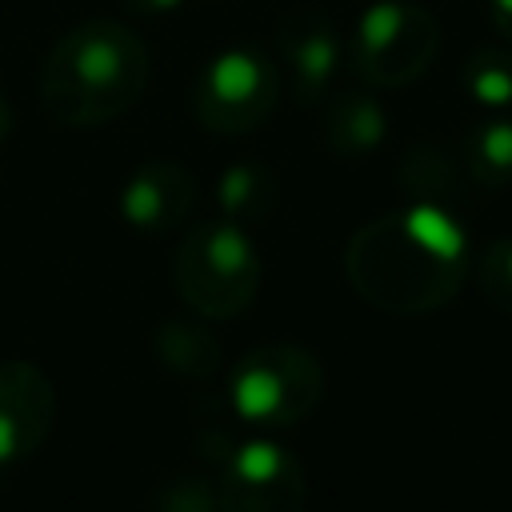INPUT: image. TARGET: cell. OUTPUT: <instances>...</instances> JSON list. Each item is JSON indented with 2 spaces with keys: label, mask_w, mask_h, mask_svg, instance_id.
Here are the masks:
<instances>
[{
  "label": "cell",
  "mask_w": 512,
  "mask_h": 512,
  "mask_svg": "<svg viewBox=\"0 0 512 512\" xmlns=\"http://www.w3.org/2000/svg\"><path fill=\"white\" fill-rule=\"evenodd\" d=\"M220 508L232 512H288L308 500L304 464L276 440H244L224 456L216 480Z\"/></svg>",
  "instance_id": "52a82bcc"
},
{
  "label": "cell",
  "mask_w": 512,
  "mask_h": 512,
  "mask_svg": "<svg viewBox=\"0 0 512 512\" xmlns=\"http://www.w3.org/2000/svg\"><path fill=\"white\" fill-rule=\"evenodd\" d=\"M440 52V24L424 4L380 0L360 12L352 60L376 88H404L428 72Z\"/></svg>",
  "instance_id": "5b68a950"
},
{
  "label": "cell",
  "mask_w": 512,
  "mask_h": 512,
  "mask_svg": "<svg viewBox=\"0 0 512 512\" xmlns=\"http://www.w3.org/2000/svg\"><path fill=\"white\" fill-rule=\"evenodd\" d=\"M152 348H156V360L176 372V376H188V380H204L220 368V340L216 332L208 328L204 316L196 320H164L152 336Z\"/></svg>",
  "instance_id": "4fadbf2b"
},
{
  "label": "cell",
  "mask_w": 512,
  "mask_h": 512,
  "mask_svg": "<svg viewBox=\"0 0 512 512\" xmlns=\"http://www.w3.org/2000/svg\"><path fill=\"white\" fill-rule=\"evenodd\" d=\"M464 168L480 188H504L512 180V120H484L464 140Z\"/></svg>",
  "instance_id": "9a60e30c"
},
{
  "label": "cell",
  "mask_w": 512,
  "mask_h": 512,
  "mask_svg": "<svg viewBox=\"0 0 512 512\" xmlns=\"http://www.w3.org/2000/svg\"><path fill=\"white\" fill-rule=\"evenodd\" d=\"M8 128H12V108H8V100H4V92H0V140L8 136Z\"/></svg>",
  "instance_id": "44dd1931"
},
{
  "label": "cell",
  "mask_w": 512,
  "mask_h": 512,
  "mask_svg": "<svg viewBox=\"0 0 512 512\" xmlns=\"http://www.w3.org/2000/svg\"><path fill=\"white\" fill-rule=\"evenodd\" d=\"M276 200H280V184L264 164H232L216 184L220 216L240 228L268 220L276 212Z\"/></svg>",
  "instance_id": "5bb4252c"
},
{
  "label": "cell",
  "mask_w": 512,
  "mask_h": 512,
  "mask_svg": "<svg viewBox=\"0 0 512 512\" xmlns=\"http://www.w3.org/2000/svg\"><path fill=\"white\" fill-rule=\"evenodd\" d=\"M152 76L148 44L116 20L68 28L40 64V100L68 128H96L140 104Z\"/></svg>",
  "instance_id": "7a4b0ae2"
},
{
  "label": "cell",
  "mask_w": 512,
  "mask_h": 512,
  "mask_svg": "<svg viewBox=\"0 0 512 512\" xmlns=\"http://www.w3.org/2000/svg\"><path fill=\"white\" fill-rule=\"evenodd\" d=\"M276 68L256 48H224L192 84V116L220 136L260 128L276 108Z\"/></svg>",
  "instance_id": "8992f818"
},
{
  "label": "cell",
  "mask_w": 512,
  "mask_h": 512,
  "mask_svg": "<svg viewBox=\"0 0 512 512\" xmlns=\"http://www.w3.org/2000/svg\"><path fill=\"white\" fill-rule=\"evenodd\" d=\"M476 276H480L484 296H488L500 312L512 316V236H500V240H492V244L484 248Z\"/></svg>",
  "instance_id": "e0dca14e"
},
{
  "label": "cell",
  "mask_w": 512,
  "mask_h": 512,
  "mask_svg": "<svg viewBox=\"0 0 512 512\" xmlns=\"http://www.w3.org/2000/svg\"><path fill=\"white\" fill-rule=\"evenodd\" d=\"M460 180H464L460 164L440 144H432V140L412 144L404 152L400 168H396V184L404 188V196L412 204H440V208H448V204L460 200Z\"/></svg>",
  "instance_id": "7c38bea8"
},
{
  "label": "cell",
  "mask_w": 512,
  "mask_h": 512,
  "mask_svg": "<svg viewBox=\"0 0 512 512\" xmlns=\"http://www.w3.org/2000/svg\"><path fill=\"white\" fill-rule=\"evenodd\" d=\"M172 284L180 300L204 320L240 316L260 292V252L248 228L224 216L188 224L176 244Z\"/></svg>",
  "instance_id": "3957f363"
},
{
  "label": "cell",
  "mask_w": 512,
  "mask_h": 512,
  "mask_svg": "<svg viewBox=\"0 0 512 512\" xmlns=\"http://www.w3.org/2000/svg\"><path fill=\"white\" fill-rule=\"evenodd\" d=\"M388 132V116L376 96L368 92H340L328 100V124H324V144L332 156L360 160L380 148Z\"/></svg>",
  "instance_id": "8fae6325"
},
{
  "label": "cell",
  "mask_w": 512,
  "mask_h": 512,
  "mask_svg": "<svg viewBox=\"0 0 512 512\" xmlns=\"http://www.w3.org/2000/svg\"><path fill=\"white\" fill-rule=\"evenodd\" d=\"M56 420L52 380L32 360H0V472L40 452Z\"/></svg>",
  "instance_id": "ba28073f"
},
{
  "label": "cell",
  "mask_w": 512,
  "mask_h": 512,
  "mask_svg": "<svg viewBox=\"0 0 512 512\" xmlns=\"http://www.w3.org/2000/svg\"><path fill=\"white\" fill-rule=\"evenodd\" d=\"M196 204V180L184 164L176 160H148L128 176L120 188V216L136 232H172L188 220Z\"/></svg>",
  "instance_id": "30bf717a"
},
{
  "label": "cell",
  "mask_w": 512,
  "mask_h": 512,
  "mask_svg": "<svg viewBox=\"0 0 512 512\" xmlns=\"http://www.w3.org/2000/svg\"><path fill=\"white\" fill-rule=\"evenodd\" d=\"M232 408L256 428H288L316 412L324 368L300 344H260L232 372Z\"/></svg>",
  "instance_id": "277c9868"
},
{
  "label": "cell",
  "mask_w": 512,
  "mask_h": 512,
  "mask_svg": "<svg viewBox=\"0 0 512 512\" xmlns=\"http://www.w3.org/2000/svg\"><path fill=\"white\" fill-rule=\"evenodd\" d=\"M352 288L380 312L424 316L444 308L468 276V236L452 208L408 204L364 224L344 252Z\"/></svg>",
  "instance_id": "6da1fadb"
},
{
  "label": "cell",
  "mask_w": 512,
  "mask_h": 512,
  "mask_svg": "<svg viewBox=\"0 0 512 512\" xmlns=\"http://www.w3.org/2000/svg\"><path fill=\"white\" fill-rule=\"evenodd\" d=\"M276 48L288 68V84L296 104H320L332 92L340 40L328 16L312 8H296L276 24Z\"/></svg>",
  "instance_id": "9c48e42d"
},
{
  "label": "cell",
  "mask_w": 512,
  "mask_h": 512,
  "mask_svg": "<svg viewBox=\"0 0 512 512\" xmlns=\"http://www.w3.org/2000/svg\"><path fill=\"white\" fill-rule=\"evenodd\" d=\"M460 84L484 108H508L512 104V48H500V44L476 48L460 68Z\"/></svg>",
  "instance_id": "2e32d148"
},
{
  "label": "cell",
  "mask_w": 512,
  "mask_h": 512,
  "mask_svg": "<svg viewBox=\"0 0 512 512\" xmlns=\"http://www.w3.org/2000/svg\"><path fill=\"white\" fill-rule=\"evenodd\" d=\"M184 0H120L124 12L132 16H164V12H176Z\"/></svg>",
  "instance_id": "d6986e66"
},
{
  "label": "cell",
  "mask_w": 512,
  "mask_h": 512,
  "mask_svg": "<svg viewBox=\"0 0 512 512\" xmlns=\"http://www.w3.org/2000/svg\"><path fill=\"white\" fill-rule=\"evenodd\" d=\"M492 20H496V32L512 44V0H492Z\"/></svg>",
  "instance_id": "ffe728a7"
},
{
  "label": "cell",
  "mask_w": 512,
  "mask_h": 512,
  "mask_svg": "<svg viewBox=\"0 0 512 512\" xmlns=\"http://www.w3.org/2000/svg\"><path fill=\"white\" fill-rule=\"evenodd\" d=\"M156 504H160V508H192V512H204V508H220V492L188 476V480H180L168 496H160Z\"/></svg>",
  "instance_id": "ac0fdd59"
}]
</instances>
